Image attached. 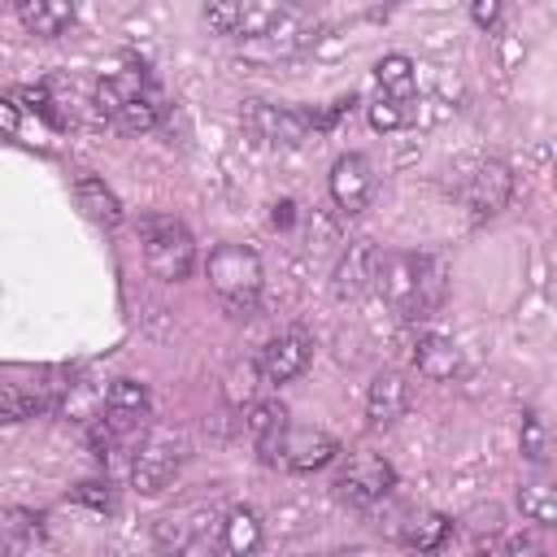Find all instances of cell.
Masks as SVG:
<instances>
[{"mask_svg": "<svg viewBox=\"0 0 557 557\" xmlns=\"http://www.w3.org/2000/svg\"><path fill=\"white\" fill-rule=\"evenodd\" d=\"M283 431H287V409H283L278 400H261V405H252V413H248V435H252L261 461L274 466V453H278Z\"/></svg>", "mask_w": 557, "mask_h": 557, "instance_id": "obj_15", "label": "cell"}, {"mask_svg": "<svg viewBox=\"0 0 557 557\" xmlns=\"http://www.w3.org/2000/svg\"><path fill=\"white\" fill-rule=\"evenodd\" d=\"M339 453V444L326 435V431H309V426H287L283 440H278V453H274V466H287V470H322L331 466Z\"/></svg>", "mask_w": 557, "mask_h": 557, "instance_id": "obj_6", "label": "cell"}, {"mask_svg": "<svg viewBox=\"0 0 557 557\" xmlns=\"http://www.w3.org/2000/svg\"><path fill=\"white\" fill-rule=\"evenodd\" d=\"M309 357H313L309 335L287 331V335H278V339H270V344L261 348L257 370H261V379H265V383H292L296 374H305Z\"/></svg>", "mask_w": 557, "mask_h": 557, "instance_id": "obj_8", "label": "cell"}, {"mask_svg": "<svg viewBox=\"0 0 557 557\" xmlns=\"http://www.w3.org/2000/svg\"><path fill=\"white\" fill-rule=\"evenodd\" d=\"M74 500H83V505H91V509H109V505H113V496H109L104 483H78V487H74Z\"/></svg>", "mask_w": 557, "mask_h": 557, "instance_id": "obj_29", "label": "cell"}, {"mask_svg": "<svg viewBox=\"0 0 557 557\" xmlns=\"http://www.w3.org/2000/svg\"><path fill=\"white\" fill-rule=\"evenodd\" d=\"M374 287L383 292V300L400 313V318H413L422 309H431L444 292L440 283V265L431 257H409V252H387L379 257V274H374Z\"/></svg>", "mask_w": 557, "mask_h": 557, "instance_id": "obj_1", "label": "cell"}, {"mask_svg": "<svg viewBox=\"0 0 557 557\" xmlns=\"http://www.w3.org/2000/svg\"><path fill=\"white\" fill-rule=\"evenodd\" d=\"M313 557H374L370 548H331V553H313Z\"/></svg>", "mask_w": 557, "mask_h": 557, "instance_id": "obj_32", "label": "cell"}, {"mask_svg": "<svg viewBox=\"0 0 557 557\" xmlns=\"http://www.w3.org/2000/svg\"><path fill=\"white\" fill-rule=\"evenodd\" d=\"M157 117H161V104H157L152 96H144V91H139V96H131V100L113 113V122H117L126 135H144V131H152V126H157Z\"/></svg>", "mask_w": 557, "mask_h": 557, "instance_id": "obj_23", "label": "cell"}, {"mask_svg": "<svg viewBox=\"0 0 557 557\" xmlns=\"http://www.w3.org/2000/svg\"><path fill=\"white\" fill-rule=\"evenodd\" d=\"M448 531H453V522H448L444 513H413V518H405L400 540H405L409 548H418V553H435V548L448 540Z\"/></svg>", "mask_w": 557, "mask_h": 557, "instance_id": "obj_20", "label": "cell"}, {"mask_svg": "<svg viewBox=\"0 0 557 557\" xmlns=\"http://www.w3.org/2000/svg\"><path fill=\"white\" fill-rule=\"evenodd\" d=\"M370 126H374V131H396V126H405V109H400V100L379 96V100L370 104Z\"/></svg>", "mask_w": 557, "mask_h": 557, "instance_id": "obj_27", "label": "cell"}, {"mask_svg": "<svg viewBox=\"0 0 557 557\" xmlns=\"http://www.w3.org/2000/svg\"><path fill=\"white\" fill-rule=\"evenodd\" d=\"M379 257H383L379 248H370V244H352V248L344 252L339 270H335V296L348 300V296L366 292V287L374 283V274H379Z\"/></svg>", "mask_w": 557, "mask_h": 557, "instance_id": "obj_13", "label": "cell"}, {"mask_svg": "<svg viewBox=\"0 0 557 557\" xmlns=\"http://www.w3.org/2000/svg\"><path fill=\"white\" fill-rule=\"evenodd\" d=\"M413 366H418V374L422 379H453L457 370H461V352H457V344L453 339H444V335H426V339H418V348H413Z\"/></svg>", "mask_w": 557, "mask_h": 557, "instance_id": "obj_16", "label": "cell"}, {"mask_svg": "<svg viewBox=\"0 0 557 557\" xmlns=\"http://www.w3.org/2000/svg\"><path fill=\"white\" fill-rule=\"evenodd\" d=\"M104 409H109L104 426H109L113 435H122V431L139 426V418L148 413V387H144V383H135V379H117V383H109Z\"/></svg>", "mask_w": 557, "mask_h": 557, "instance_id": "obj_10", "label": "cell"}, {"mask_svg": "<svg viewBox=\"0 0 557 557\" xmlns=\"http://www.w3.org/2000/svg\"><path fill=\"white\" fill-rule=\"evenodd\" d=\"M74 200H78V209H83L91 222H100V226H117V222H122V205H117V196L104 187V178L83 174V178L74 183Z\"/></svg>", "mask_w": 557, "mask_h": 557, "instance_id": "obj_17", "label": "cell"}, {"mask_svg": "<svg viewBox=\"0 0 557 557\" xmlns=\"http://www.w3.org/2000/svg\"><path fill=\"white\" fill-rule=\"evenodd\" d=\"M405 405H409V392H405V379L400 374H379L370 383V392H366V418H370V426L396 422L405 413Z\"/></svg>", "mask_w": 557, "mask_h": 557, "instance_id": "obj_14", "label": "cell"}, {"mask_svg": "<svg viewBox=\"0 0 557 557\" xmlns=\"http://www.w3.org/2000/svg\"><path fill=\"white\" fill-rule=\"evenodd\" d=\"M287 9H278V4H239V26H235V35H244V39H278V30L287 26Z\"/></svg>", "mask_w": 557, "mask_h": 557, "instance_id": "obj_19", "label": "cell"}, {"mask_svg": "<svg viewBox=\"0 0 557 557\" xmlns=\"http://www.w3.org/2000/svg\"><path fill=\"white\" fill-rule=\"evenodd\" d=\"M518 509H522L527 522L553 527V522H557V492H553V483H544V479L522 483V487H518Z\"/></svg>", "mask_w": 557, "mask_h": 557, "instance_id": "obj_21", "label": "cell"}, {"mask_svg": "<svg viewBox=\"0 0 557 557\" xmlns=\"http://www.w3.org/2000/svg\"><path fill=\"white\" fill-rule=\"evenodd\" d=\"M244 122L252 126V135H257L261 144H274V148H296V144H305V135H309L305 113L278 109V104H265V100H248Z\"/></svg>", "mask_w": 557, "mask_h": 557, "instance_id": "obj_5", "label": "cell"}, {"mask_svg": "<svg viewBox=\"0 0 557 557\" xmlns=\"http://www.w3.org/2000/svg\"><path fill=\"white\" fill-rule=\"evenodd\" d=\"M139 244H144L148 270L165 283H183L196 265V244H191V235L178 218H144L139 222Z\"/></svg>", "mask_w": 557, "mask_h": 557, "instance_id": "obj_3", "label": "cell"}, {"mask_svg": "<svg viewBox=\"0 0 557 557\" xmlns=\"http://www.w3.org/2000/svg\"><path fill=\"white\" fill-rule=\"evenodd\" d=\"M370 191H374V165L361 152H348L331 165V200L344 213H361L370 205Z\"/></svg>", "mask_w": 557, "mask_h": 557, "instance_id": "obj_7", "label": "cell"}, {"mask_svg": "<svg viewBox=\"0 0 557 557\" xmlns=\"http://www.w3.org/2000/svg\"><path fill=\"white\" fill-rule=\"evenodd\" d=\"M222 548L231 557H252L261 548V518L252 509H244V505L231 509L226 522H222Z\"/></svg>", "mask_w": 557, "mask_h": 557, "instance_id": "obj_18", "label": "cell"}, {"mask_svg": "<svg viewBox=\"0 0 557 557\" xmlns=\"http://www.w3.org/2000/svg\"><path fill=\"white\" fill-rule=\"evenodd\" d=\"M474 557H483V553H474Z\"/></svg>", "mask_w": 557, "mask_h": 557, "instance_id": "obj_34", "label": "cell"}, {"mask_svg": "<svg viewBox=\"0 0 557 557\" xmlns=\"http://www.w3.org/2000/svg\"><path fill=\"white\" fill-rule=\"evenodd\" d=\"M374 78H379L383 96H392V100H405V96L413 91V61H409L405 52H387V57H379V65H374Z\"/></svg>", "mask_w": 557, "mask_h": 557, "instance_id": "obj_22", "label": "cell"}, {"mask_svg": "<svg viewBox=\"0 0 557 557\" xmlns=\"http://www.w3.org/2000/svg\"><path fill=\"white\" fill-rule=\"evenodd\" d=\"M470 17H474L479 26H492V22L500 17V4H496V0H474V4H470Z\"/></svg>", "mask_w": 557, "mask_h": 557, "instance_id": "obj_30", "label": "cell"}, {"mask_svg": "<svg viewBox=\"0 0 557 557\" xmlns=\"http://www.w3.org/2000/svg\"><path fill=\"white\" fill-rule=\"evenodd\" d=\"M522 457H527V461H535V466H544V461H548V426H544V418H540V413L522 418Z\"/></svg>", "mask_w": 557, "mask_h": 557, "instance_id": "obj_25", "label": "cell"}, {"mask_svg": "<svg viewBox=\"0 0 557 557\" xmlns=\"http://www.w3.org/2000/svg\"><path fill=\"white\" fill-rule=\"evenodd\" d=\"M178 461H183V453H174L170 444H148V448L135 457L131 479H135V487H139L144 496H157V492H165V487H170V479H174Z\"/></svg>", "mask_w": 557, "mask_h": 557, "instance_id": "obj_11", "label": "cell"}, {"mask_svg": "<svg viewBox=\"0 0 557 557\" xmlns=\"http://www.w3.org/2000/svg\"><path fill=\"white\" fill-rule=\"evenodd\" d=\"M17 22L30 35L57 39L74 26V4H65V0H17Z\"/></svg>", "mask_w": 557, "mask_h": 557, "instance_id": "obj_12", "label": "cell"}, {"mask_svg": "<svg viewBox=\"0 0 557 557\" xmlns=\"http://www.w3.org/2000/svg\"><path fill=\"white\" fill-rule=\"evenodd\" d=\"M39 409H48V400H44V396L0 383V422H22V418H35Z\"/></svg>", "mask_w": 557, "mask_h": 557, "instance_id": "obj_24", "label": "cell"}, {"mask_svg": "<svg viewBox=\"0 0 557 557\" xmlns=\"http://www.w3.org/2000/svg\"><path fill=\"white\" fill-rule=\"evenodd\" d=\"M17 122H22V113H17V104L0 96V135H17Z\"/></svg>", "mask_w": 557, "mask_h": 557, "instance_id": "obj_31", "label": "cell"}, {"mask_svg": "<svg viewBox=\"0 0 557 557\" xmlns=\"http://www.w3.org/2000/svg\"><path fill=\"white\" fill-rule=\"evenodd\" d=\"M209 287L218 292V300L239 318L257 305V292H261V261L252 248L244 244H218L209 252Z\"/></svg>", "mask_w": 557, "mask_h": 557, "instance_id": "obj_2", "label": "cell"}, {"mask_svg": "<svg viewBox=\"0 0 557 557\" xmlns=\"http://www.w3.org/2000/svg\"><path fill=\"white\" fill-rule=\"evenodd\" d=\"M274 222H278V226H287V222H292V205H287V200L274 209Z\"/></svg>", "mask_w": 557, "mask_h": 557, "instance_id": "obj_33", "label": "cell"}, {"mask_svg": "<svg viewBox=\"0 0 557 557\" xmlns=\"http://www.w3.org/2000/svg\"><path fill=\"white\" fill-rule=\"evenodd\" d=\"M392 483H396V474H392L387 461L361 457V461H352V466L335 479V496H339L348 509H370L374 500H383V496L392 492Z\"/></svg>", "mask_w": 557, "mask_h": 557, "instance_id": "obj_4", "label": "cell"}, {"mask_svg": "<svg viewBox=\"0 0 557 557\" xmlns=\"http://www.w3.org/2000/svg\"><path fill=\"white\" fill-rule=\"evenodd\" d=\"M505 557H548V553H544V544L531 531H522V535H509L505 540Z\"/></svg>", "mask_w": 557, "mask_h": 557, "instance_id": "obj_28", "label": "cell"}, {"mask_svg": "<svg viewBox=\"0 0 557 557\" xmlns=\"http://www.w3.org/2000/svg\"><path fill=\"white\" fill-rule=\"evenodd\" d=\"M0 557H4V548H0Z\"/></svg>", "mask_w": 557, "mask_h": 557, "instance_id": "obj_35", "label": "cell"}, {"mask_svg": "<svg viewBox=\"0 0 557 557\" xmlns=\"http://www.w3.org/2000/svg\"><path fill=\"white\" fill-rule=\"evenodd\" d=\"M513 196V174L509 165L500 161H483L474 174H470V187H466V205L479 213V218H496Z\"/></svg>", "mask_w": 557, "mask_h": 557, "instance_id": "obj_9", "label": "cell"}, {"mask_svg": "<svg viewBox=\"0 0 557 557\" xmlns=\"http://www.w3.org/2000/svg\"><path fill=\"white\" fill-rule=\"evenodd\" d=\"M205 26L218 30V35H235V26H239V4H235V0L205 4Z\"/></svg>", "mask_w": 557, "mask_h": 557, "instance_id": "obj_26", "label": "cell"}]
</instances>
